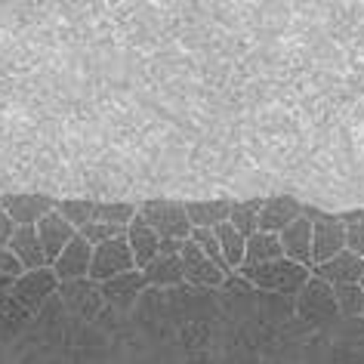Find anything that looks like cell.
<instances>
[{
	"label": "cell",
	"instance_id": "14",
	"mask_svg": "<svg viewBox=\"0 0 364 364\" xmlns=\"http://www.w3.org/2000/svg\"><path fill=\"white\" fill-rule=\"evenodd\" d=\"M312 275L321 278V281H327L331 287H340V284H361V278H364V259L355 257V253H349V250H343L340 257H333V259L321 262V266H315Z\"/></svg>",
	"mask_w": 364,
	"mask_h": 364
},
{
	"label": "cell",
	"instance_id": "20",
	"mask_svg": "<svg viewBox=\"0 0 364 364\" xmlns=\"http://www.w3.org/2000/svg\"><path fill=\"white\" fill-rule=\"evenodd\" d=\"M216 241H220V250H223V259L225 266H229L232 272H238L244 266V253H247V238L235 229L232 223H223L216 225Z\"/></svg>",
	"mask_w": 364,
	"mask_h": 364
},
{
	"label": "cell",
	"instance_id": "1",
	"mask_svg": "<svg viewBox=\"0 0 364 364\" xmlns=\"http://www.w3.org/2000/svg\"><path fill=\"white\" fill-rule=\"evenodd\" d=\"M238 275L247 278L259 294H278V296L294 299L306 287V281L312 278V269L281 257L275 262H262V266H241Z\"/></svg>",
	"mask_w": 364,
	"mask_h": 364
},
{
	"label": "cell",
	"instance_id": "18",
	"mask_svg": "<svg viewBox=\"0 0 364 364\" xmlns=\"http://www.w3.org/2000/svg\"><path fill=\"white\" fill-rule=\"evenodd\" d=\"M186 213L192 229H216L229 223L232 198H204V201H186Z\"/></svg>",
	"mask_w": 364,
	"mask_h": 364
},
{
	"label": "cell",
	"instance_id": "17",
	"mask_svg": "<svg viewBox=\"0 0 364 364\" xmlns=\"http://www.w3.org/2000/svg\"><path fill=\"white\" fill-rule=\"evenodd\" d=\"M10 250L16 253V259L22 262L25 272L47 269L50 266V259H47V253H43V244H41L38 229H34V225H22V229H16L13 241H10Z\"/></svg>",
	"mask_w": 364,
	"mask_h": 364
},
{
	"label": "cell",
	"instance_id": "8",
	"mask_svg": "<svg viewBox=\"0 0 364 364\" xmlns=\"http://www.w3.org/2000/svg\"><path fill=\"white\" fill-rule=\"evenodd\" d=\"M136 269V259H133V250L127 244V235L124 238H112L105 244L93 247V266H90V278L96 284H105L117 275H127V272Z\"/></svg>",
	"mask_w": 364,
	"mask_h": 364
},
{
	"label": "cell",
	"instance_id": "30",
	"mask_svg": "<svg viewBox=\"0 0 364 364\" xmlns=\"http://www.w3.org/2000/svg\"><path fill=\"white\" fill-rule=\"evenodd\" d=\"M13 235H16V223H13L6 213H4V207H0V250H4V247H10Z\"/></svg>",
	"mask_w": 364,
	"mask_h": 364
},
{
	"label": "cell",
	"instance_id": "24",
	"mask_svg": "<svg viewBox=\"0 0 364 364\" xmlns=\"http://www.w3.org/2000/svg\"><path fill=\"white\" fill-rule=\"evenodd\" d=\"M336 294V306H340V315L355 321V318L364 315V287L361 284H340L333 287Z\"/></svg>",
	"mask_w": 364,
	"mask_h": 364
},
{
	"label": "cell",
	"instance_id": "16",
	"mask_svg": "<svg viewBox=\"0 0 364 364\" xmlns=\"http://www.w3.org/2000/svg\"><path fill=\"white\" fill-rule=\"evenodd\" d=\"M127 244H130V250H133L136 269H145V266H149V262L161 253V238H158V232H154L151 225L142 220V216H136V220L127 225Z\"/></svg>",
	"mask_w": 364,
	"mask_h": 364
},
{
	"label": "cell",
	"instance_id": "4",
	"mask_svg": "<svg viewBox=\"0 0 364 364\" xmlns=\"http://www.w3.org/2000/svg\"><path fill=\"white\" fill-rule=\"evenodd\" d=\"M59 284L62 281L56 278V272H53L50 266L47 269H34V272H25V275L16 281V287L10 290V299L28 318H34L53 296L59 294Z\"/></svg>",
	"mask_w": 364,
	"mask_h": 364
},
{
	"label": "cell",
	"instance_id": "9",
	"mask_svg": "<svg viewBox=\"0 0 364 364\" xmlns=\"http://www.w3.org/2000/svg\"><path fill=\"white\" fill-rule=\"evenodd\" d=\"M309 223H312V259H315V266L340 257L346 250V223L340 216L321 210L318 220H309Z\"/></svg>",
	"mask_w": 364,
	"mask_h": 364
},
{
	"label": "cell",
	"instance_id": "5",
	"mask_svg": "<svg viewBox=\"0 0 364 364\" xmlns=\"http://www.w3.org/2000/svg\"><path fill=\"white\" fill-rule=\"evenodd\" d=\"M59 299L68 309V315L80 324H93L99 315L105 312V299L102 287L93 278H80V281H62L59 284Z\"/></svg>",
	"mask_w": 364,
	"mask_h": 364
},
{
	"label": "cell",
	"instance_id": "21",
	"mask_svg": "<svg viewBox=\"0 0 364 364\" xmlns=\"http://www.w3.org/2000/svg\"><path fill=\"white\" fill-rule=\"evenodd\" d=\"M284 257L281 250V241L278 235H266V232H257L247 238V253H244V266H262V262H275Z\"/></svg>",
	"mask_w": 364,
	"mask_h": 364
},
{
	"label": "cell",
	"instance_id": "28",
	"mask_svg": "<svg viewBox=\"0 0 364 364\" xmlns=\"http://www.w3.org/2000/svg\"><path fill=\"white\" fill-rule=\"evenodd\" d=\"M346 250L364 259V223H349L346 225Z\"/></svg>",
	"mask_w": 364,
	"mask_h": 364
},
{
	"label": "cell",
	"instance_id": "19",
	"mask_svg": "<svg viewBox=\"0 0 364 364\" xmlns=\"http://www.w3.org/2000/svg\"><path fill=\"white\" fill-rule=\"evenodd\" d=\"M142 275L149 281V287H158V290H173V287L186 284L179 253H158V257L142 269Z\"/></svg>",
	"mask_w": 364,
	"mask_h": 364
},
{
	"label": "cell",
	"instance_id": "26",
	"mask_svg": "<svg viewBox=\"0 0 364 364\" xmlns=\"http://www.w3.org/2000/svg\"><path fill=\"white\" fill-rule=\"evenodd\" d=\"M192 241L225 272V275H232V269L225 266V259H223V250H220V241H216V232L213 229H192Z\"/></svg>",
	"mask_w": 364,
	"mask_h": 364
},
{
	"label": "cell",
	"instance_id": "29",
	"mask_svg": "<svg viewBox=\"0 0 364 364\" xmlns=\"http://www.w3.org/2000/svg\"><path fill=\"white\" fill-rule=\"evenodd\" d=\"M0 275H6V278H13V281H19L25 275V269H22V262L16 259V253L10 247H4L0 250Z\"/></svg>",
	"mask_w": 364,
	"mask_h": 364
},
{
	"label": "cell",
	"instance_id": "31",
	"mask_svg": "<svg viewBox=\"0 0 364 364\" xmlns=\"http://www.w3.org/2000/svg\"><path fill=\"white\" fill-rule=\"evenodd\" d=\"M361 287H364V278H361Z\"/></svg>",
	"mask_w": 364,
	"mask_h": 364
},
{
	"label": "cell",
	"instance_id": "25",
	"mask_svg": "<svg viewBox=\"0 0 364 364\" xmlns=\"http://www.w3.org/2000/svg\"><path fill=\"white\" fill-rule=\"evenodd\" d=\"M257 315H262L266 321H287V318H294V299L278 296V294H259Z\"/></svg>",
	"mask_w": 364,
	"mask_h": 364
},
{
	"label": "cell",
	"instance_id": "23",
	"mask_svg": "<svg viewBox=\"0 0 364 364\" xmlns=\"http://www.w3.org/2000/svg\"><path fill=\"white\" fill-rule=\"evenodd\" d=\"M56 210H59V213L65 216V220L80 232L84 225H90V223L96 220L99 201H96V198H59Z\"/></svg>",
	"mask_w": 364,
	"mask_h": 364
},
{
	"label": "cell",
	"instance_id": "7",
	"mask_svg": "<svg viewBox=\"0 0 364 364\" xmlns=\"http://www.w3.org/2000/svg\"><path fill=\"white\" fill-rule=\"evenodd\" d=\"M179 262H182V275H186V284H192V287L220 290V287L225 284V278H229L210 257H207L201 247H198L192 238L182 241V247H179Z\"/></svg>",
	"mask_w": 364,
	"mask_h": 364
},
{
	"label": "cell",
	"instance_id": "13",
	"mask_svg": "<svg viewBox=\"0 0 364 364\" xmlns=\"http://www.w3.org/2000/svg\"><path fill=\"white\" fill-rule=\"evenodd\" d=\"M34 229H38V238H41V244H43V253H47L50 266L59 259V253L65 250L68 244L75 241V235H77V229H75V225H71L59 210L47 213L38 225H34Z\"/></svg>",
	"mask_w": 364,
	"mask_h": 364
},
{
	"label": "cell",
	"instance_id": "22",
	"mask_svg": "<svg viewBox=\"0 0 364 364\" xmlns=\"http://www.w3.org/2000/svg\"><path fill=\"white\" fill-rule=\"evenodd\" d=\"M262 201H266V198H247V201H232L229 223L244 235V238H250V235H257V232H259Z\"/></svg>",
	"mask_w": 364,
	"mask_h": 364
},
{
	"label": "cell",
	"instance_id": "3",
	"mask_svg": "<svg viewBox=\"0 0 364 364\" xmlns=\"http://www.w3.org/2000/svg\"><path fill=\"white\" fill-rule=\"evenodd\" d=\"M294 315L309 327H327L340 318V306H336L333 287L321 278H309L306 287L294 296Z\"/></svg>",
	"mask_w": 364,
	"mask_h": 364
},
{
	"label": "cell",
	"instance_id": "10",
	"mask_svg": "<svg viewBox=\"0 0 364 364\" xmlns=\"http://www.w3.org/2000/svg\"><path fill=\"white\" fill-rule=\"evenodd\" d=\"M99 287H102V299L108 309H114L117 315H130L136 303H139V296L149 290V281H145L142 269H133V272H127V275H117Z\"/></svg>",
	"mask_w": 364,
	"mask_h": 364
},
{
	"label": "cell",
	"instance_id": "12",
	"mask_svg": "<svg viewBox=\"0 0 364 364\" xmlns=\"http://www.w3.org/2000/svg\"><path fill=\"white\" fill-rule=\"evenodd\" d=\"M90 266H93V244L75 235V241L59 253V259L50 269L56 272L59 281H80V278H90Z\"/></svg>",
	"mask_w": 364,
	"mask_h": 364
},
{
	"label": "cell",
	"instance_id": "27",
	"mask_svg": "<svg viewBox=\"0 0 364 364\" xmlns=\"http://www.w3.org/2000/svg\"><path fill=\"white\" fill-rule=\"evenodd\" d=\"M77 235L84 241L93 244V247H99V244H105V241H112V238H124L127 229H121V225H112V223H90Z\"/></svg>",
	"mask_w": 364,
	"mask_h": 364
},
{
	"label": "cell",
	"instance_id": "6",
	"mask_svg": "<svg viewBox=\"0 0 364 364\" xmlns=\"http://www.w3.org/2000/svg\"><path fill=\"white\" fill-rule=\"evenodd\" d=\"M59 198L56 195H47V192H6L0 195V207L4 213L16 223V229L22 225H38L43 216L56 210Z\"/></svg>",
	"mask_w": 364,
	"mask_h": 364
},
{
	"label": "cell",
	"instance_id": "15",
	"mask_svg": "<svg viewBox=\"0 0 364 364\" xmlns=\"http://www.w3.org/2000/svg\"><path fill=\"white\" fill-rule=\"evenodd\" d=\"M281 241V250H284V259H294L306 269H315V259H312V223L306 216H299L294 225H287L284 232L278 235Z\"/></svg>",
	"mask_w": 364,
	"mask_h": 364
},
{
	"label": "cell",
	"instance_id": "32",
	"mask_svg": "<svg viewBox=\"0 0 364 364\" xmlns=\"http://www.w3.org/2000/svg\"><path fill=\"white\" fill-rule=\"evenodd\" d=\"M361 318H364V315H361Z\"/></svg>",
	"mask_w": 364,
	"mask_h": 364
},
{
	"label": "cell",
	"instance_id": "11",
	"mask_svg": "<svg viewBox=\"0 0 364 364\" xmlns=\"http://www.w3.org/2000/svg\"><path fill=\"white\" fill-rule=\"evenodd\" d=\"M303 216V201L294 195H272L262 201L259 213V232L266 235H281L287 225H294Z\"/></svg>",
	"mask_w": 364,
	"mask_h": 364
},
{
	"label": "cell",
	"instance_id": "2",
	"mask_svg": "<svg viewBox=\"0 0 364 364\" xmlns=\"http://www.w3.org/2000/svg\"><path fill=\"white\" fill-rule=\"evenodd\" d=\"M139 216L158 232L161 241H188L192 238V223L186 213V201L173 198H151L139 204Z\"/></svg>",
	"mask_w": 364,
	"mask_h": 364
}]
</instances>
